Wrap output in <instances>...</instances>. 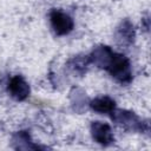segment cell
<instances>
[{"instance_id":"cell-1","label":"cell","mask_w":151,"mask_h":151,"mask_svg":"<svg viewBox=\"0 0 151 151\" xmlns=\"http://www.w3.org/2000/svg\"><path fill=\"white\" fill-rule=\"evenodd\" d=\"M110 76L122 85H129L132 81V68L129 58L123 53L113 52V55L105 68Z\"/></svg>"},{"instance_id":"cell-2","label":"cell","mask_w":151,"mask_h":151,"mask_svg":"<svg viewBox=\"0 0 151 151\" xmlns=\"http://www.w3.org/2000/svg\"><path fill=\"white\" fill-rule=\"evenodd\" d=\"M112 120L120 127L131 132H149V123L140 119L134 112L127 110H114Z\"/></svg>"},{"instance_id":"cell-3","label":"cell","mask_w":151,"mask_h":151,"mask_svg":"<svg viewBox=\"0 0 151 151\" xmlns=\"http://www.w3.org/2000/svg\"><path fill=\"white\" fill-rule=\"evenodd\" d=\"M50 22L53 32L59 37L70 34L74 28L72 17L60 9H52L50 12Z\"/></svg>"},{"instance_id":"cell-4","label":"cell","mask_w":151,"mask_h":151,"mask_svg":"<svg viewBox=\"0 0 151 151\" xmlns=\"http://www.w3.org/2000/svg\"><path fill=\"white\" fill-rule=\"evenodd\" d=\"M90 131L93 140L103 146H110L114 143V136H113L112 129L107 123H104L100 120L92 122Z\"/></svg>"},{"instance_id":"cell-5","label":"cell","mask_w":151,"mask_h":151,"mask_svg":"<svg viewBox=\"0 0 151 151\" xmlns=\"http://www.w3.org/2000/svg\"><path fill=\"white\" fill-rule=\"evenodd\" d=\"M7 92L17 101H24L25 99L28 98L31 87L22 76L17 74L9 78L7 83Z\"/></svg>"},{"instance_id":"cell-6","label":"cell","mask_w":151,"mask_h":151,"mask_svg":"<svg viewBox=\"0 0 151 151\" xmlns=\"http://www.w3.org/2000/svg\"><path fill=\"white\" fill-rule=\"evenodd\" d=\"M114 37H116L117 42L120 45L129 46V45L133 44V41L136 39V29H134L133 24L129 19H124L117 26Z\"/></svg>"},{"instance_id":"cell-7","label":"cell","mask_w":151,"mask_h":151,"mask_svg":"<svg viewBox=\"0 0 151 151\" xmlns=\"http://www.w3.org/2000/svg\"><path fill=\"white\" fill-rule=\"evenodd\" d=\"M113 50L107 46V45H99L97 47L93 48V51L91 52L90 57V61L91 64H94L97 67L99 68H106L112 55H113Z\"/></svg>"},{"instance_id":"cell-8","label":"cell","mask_w":151,"mask_h":151,"mask_svg":"<svg viewBox=\"0 0 151 151\" xmlns=\"http://www.w3.org/2000/svg\"><path fill=\"white\" fill-rule=\"evenodd\" d=\"M88 106L92 111L100 114H111L116 110V101L109 96H99L88 101Z\"/></svg>"},{"instance_id":"cell-9","label":"cell","mask_w":151,"mask_h":151,"mask_svg":"<svg viewBox=\"0 0 151 151\" xmlns=\"http://www.w3.org/2000/svg\"><path fill=\"white\" fill-rule=\"evenodd\" d=\"M12 144L14 149L18 150H37L42 149L41 146L34 144L29 133L27 131H18L12 136Z\"/></svg>"},{"instance_id":"cell-10","label":"cell","mask_w":151,"mask_h":151,"mask_svg":"<svg viewBox=\"0 0 151 151\" xmlns=\"http://www.w3.org/2000/svg\"><path fill=\"white\" fill-rule=\"evenodd\" d=\"M90 64H91V61H90L88 55H74L73 58H71L67 61L66 66L74 76L83 77L87 72Z\"/></svg>"},{"instance_id":"cell-11","label":"cell","mask_w":151,"mask_h":151,"mask_svg":"<svg viewBox=\"0 0 151 151\" xmlns=\"http://www.w3.org/2000/svg\"><path fill=\"white\" fill-rule=\"evenodd\" d=\"M70 100L73 110L77 112H83L88 105V99L86 97V93L78 87H73L72 91L70 92Z\"/></svg>"}]
</instances>
